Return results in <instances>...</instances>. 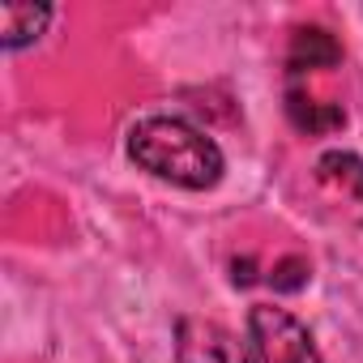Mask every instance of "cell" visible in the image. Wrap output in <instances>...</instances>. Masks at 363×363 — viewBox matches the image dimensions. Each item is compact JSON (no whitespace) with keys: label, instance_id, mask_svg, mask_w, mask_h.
Instances as JSON below:
<instances>
[{"label":"cell","instance_id":"cell-1","mask_svg":"<svg viewBox=\"0 0 363 363\" xmlns=\"http://www.w3.org/2000/svg\"><path fill=\"white\" fill-rule=\"evenodd\" d=\"M128 154L141 171L167 179L175 189H214L223 179V150L197 124L175 116H150L128 133Z\"/></svg>","mask_w":363,"mask_h":363},{"label":"cell","instance_id":"cell-2","mask_svg":"<svg viewBox=\"0 0 363 363\" xmlns=\"http://www.w3.org/2000/svg\"><path fill=\"white\" fill-rule=\"evenodd\" d=\"M248 329H252V350L261 363H325L312 333L286 308L257 303L248 316Z\"/></svg>","mask_w":363,"mask_h":363},{"label":"cell","instance_id":"cell-3","mask_svg":"<svg viewBox=\"0 0 363 363\" xmlns=\"http://www.w3.org/2000/svg\"><path fill=\"white\" fill-rule=\"evenodd\" d=\"M175 359L179 363H261L252 342H240L227 325L184 316L175 329Z\"/></svg>","mask_w":363,"mask_h":363},{"label":"cell","instance_id":"cell-4","mask_svg":"<svg viewBox=\"0 0 363 363\" xmlns=\"http://www.w3.org/2000/svg\"><path fill=\"white\" fill-rule=\"evenodd\" d=\"M342 60V48L329 30L320 26H303L295 30V43H291V82H299L303 73H320V69H333Z\"/></svg>","mask_w":363,"mask_h":363},{"label":"cell","instance_id":"cell-5","mask_svg":"<svg viewBox=\"0 0 363 363\" xmlns=\"http://www.w3.org/2000/svg\"><path fill=\"white\" fill-rule=\"evenodd\" d=\"M286 116L299 133H333V128L346 124V111L337 103L308 94L299 82H291V90H286Z\"/></svg>","mask_w":363,"mask_h":363},{"label":"cell","instance_id":"cell-6","mask_svg":"<svg viewBox=\"0 0 363 363\" xmlns=\"http://www.w3.org/2000/svg\"><path fill=\"white\" fill-rule=\"evenodd\" d=\"M52 22L48 5H0V48L18 52L26 43H35Z\"/></svg>","mask_w":363,"mask_h":363},{"label":"cell","instance_id":"cell-7","mask_svg":"<svg viewBox=\"0 0 363 363\" xmlns=\"http://www.w3.org/2000/svg\"><path fill=\"white\" fill-rule=\"evenodd\" d=\"M316 175L325 179V184L346 189V193L354 197L359 214H363V158H359V154H342V150H333V154H325V158L316 162Z\"/></svg>","mask_w":363,"mask_h":363},{"label":"cell","instance_id":"cell-8","mask_svg":"<svg viewBox=\"0 0 363 363\" xmlns=\"http://www.w3.org/2000/svg\"><path fill=\"white\" fill-rule=\"evenodd\" d=\"M303 282H308V261L286 257V261L274 265V286H278V291H295V286H303Z\"/></svg>","mask_w":363,"mask_h":363}]
</instances>
